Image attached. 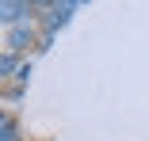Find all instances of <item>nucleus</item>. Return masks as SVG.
Here are the masks:
<instances>
[{
    "label": "nucleus",
    "mask_w": 149,
    "mask_h": 141,
    "mask_svg": "<svg viewBox=\"0 0 149 141\" xmlns=\"http://www.w3.org/2000/svg\"><path fill=\"white\" fill-rule=\"evenodd\" d=\"M23 42H31V31H23V27H15V31L8 35V46H15V50H23Z\"/></svg>",
    "instance_id": "nucleus-1"
},
{
    "label": "nucleus",
    "mask_w": 149,
    "mask_h": 141,
    "mask_svg": "<svg viewBox=\"0 0 149 141\" xmlns=\"http://www.w3.org/2000/svg\"><path fill=\"white\" fill-rule=\"evenodd\" d=\"M19 12H31V4H4V23H15Z\"/></svg>",
    "instance_id": "nucleus-2"
}]
</instances>
